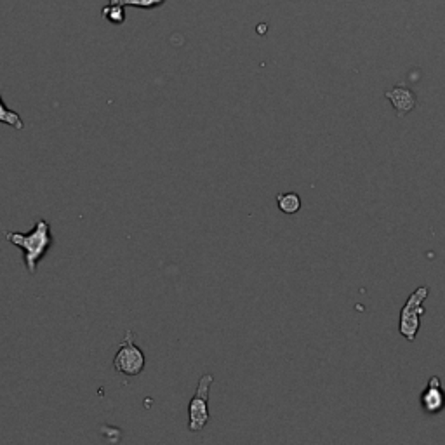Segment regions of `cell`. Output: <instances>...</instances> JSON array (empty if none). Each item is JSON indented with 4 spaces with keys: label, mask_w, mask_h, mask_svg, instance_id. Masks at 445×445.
<instances>
[{
    "label": "cell",
    "mask_w": 445,
    "mask_h": 445,
    "mask_svg": "<svg viewBox=\"0 0 445 445\" xmlns=\"http://www.w3.org/2000/svg\"><path fill=\"white\" fill-rule=\"evenodd\" d=\"M385 96L392 101L399 117L407 115L410 110H414L417 105L416 96H414L412 91H409L407 87H400V86L393 87V89L386 91Z\"/></svg>",
    "instance_id": "8992f818"
},
{
    "label": "cell",
    "mask_w": 445,
    "mask_h": 445,
    "mask_svg": "<svg viewBox=\"0 0 445 445\" xmlns=\"http://www.w3.org/2000/svg\"><path fill=\"white\" fill-rule=\"evenodd\" d=\"M277 206L284 214H296L301 209V199L298 193H278L277 195Z\"/></svg>",
    "instance_id": "52a82bcc"
},
{
    "label": "cell",
    "mask_w": 445,
    "mask_h": 445,
    "mask_svg": "<svg viewBox=\"0 0 445 445\" xmlns=\"http://www.w3.org/2000/svg\"><path fill=\"white\" fill-rule=\"evenodd\" d=\"M146 356L143 349L136 345V336L132 331L125 332L124 341L118 345L113 356V369L125 376H139L145 370Z\"/></svg>",
    "instance_id": "7a4b0ae2"
},
{
    "label": "cell",
    "mask_w": 445,
    "mask_h": 445,
    "mask_svg": "<svg viewBox=\"0 0 445 445\" xmlns=\"http://www.w3.org/2000/svg\"><path fill=\"white\" fill-rule=\"evenodd\" d=\"M101 18L107 19L111 25H122L125 21V9L124 6L110 4L101 11Z\"/></svg>",
    "instance_id": "9c48e42d"
},
{
    "label": "cell",
    "mask_w": 445,
    "mask_h": 445,
    "mask_svg": "<svg viewBox=\"0 0 445 445\" xmlns=\"http://www.w3.org/2000/svg\"><path fill=\"white\" fill-rule=\"evenodd\" d=\"M110 4H117V6H132V8L138 9H155L158 6H162L165 0H108Z\"/></svg>",
    "instance_id": "30bf717a"
},
{
    "label": "cell",
    "mask_w": 445,
    "mask_h": 445,
    "mask_svg": "<svg viewBox=\"0 0 445 445\" xmlns=\"http://www.w3.org/2000/svg\"><path fill=\"white\" fill-rule=\"evenodd\" d=\"M0 124H6L9 125V127L18 129V131L25 129V122H23V118L19 117V113H16L15 110L6 107L2 96H0Z\"/></svg>",
    "instance_id": "ba28073f"
},
{
    "label": "cell",
    "mask_w": 445,
    "mask_h": 445,
    "mask_svg": "<svg viewBox=\"0 0 445 445\" xmlns=\"http://www.w3.org/2000/svg\"><path fill=\"white\" fill-rule=\"evenodd\" d=\"M421 407L426 414H440L445 409V390L442 388V381L438 376L428 381V386L424 388V392L419 397Z\"/></svg>",
    "instance_id": "5b68a950"
},
{
    "label": "cell",
    "mask_w": 445,
    "mask_h": 445,
    "mask_svg": "<svg viewBox=\"0 0 445 445\" xmlns=\"http://www.w3.org/2000/svg\"><path fill=\"white\" fill-rule=\"evenodd\" d=\"M6 240L11 242L12 246L19 247L25 254V266L28 273H35L37 264L46 254L49 253L53 246V233H51V225L46 219H39L33 225L32 232L19 233V232H6Z\"/></svg>",
    "instance_id": "6da1fadb"
},
{
    "label": "cell",
    "mask_w": 445,
    "mask_h": 445,
    "mask_svg": "<svg viewBox=\"0 0 445 445\" xmlns=\"http://www.w3.org/2000/svg\"><path fill=\"white\" fill-rule=\"evenodd\" d=\"M214 383L212 374H203L199 379V386L197 392L193 395L192 402L188 407V428L190 431L197 433L202 431L206 428V424L209 423V388Z\"/></svg>",
    "instance_id": "277c9868"
},
{
    "label": "cell",
    "mask_w": 445,
    "mask_h": 445,
    "mask_svg": "<svg viewBox=\"0 0 445 445\" xmlns=\"http://www.w3.org/2000/svg\"><path fill=\"white\" fill-rule=\"evenodd\" d=\"M428 298V287H417L409 296L406 307L400 311L399 331L407 341H414L421 327V315H424V300Z\"/></svg>",
    "instance_id": "3957f363"
}]
</instances>
